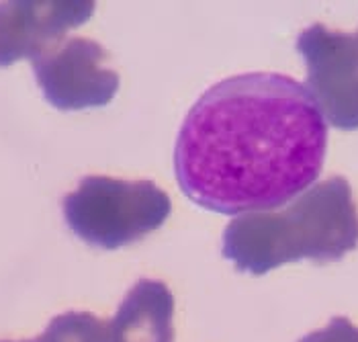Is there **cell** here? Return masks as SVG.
Listing matches in <instances>:
<instances>
[{"mask_svg": "<svg viewBox=\"0 0 358 342\" xmlns=\"http://www.w3.org/2000/svg\"><path fill=\"white\" fill-rule=\"evenodd\" d=\"M107 50L86 37L59 39L33 57L35 80L59 111L105 107L119 90V74L105 66Z\"/></svg>", "mask_w": 358, "mask_h": 342, "instance_id": "277c9868", "label": "cell"}, {"mask_svg": "<svg viewBox=\"0 0 358 342\" xmlns=\"http://www.w3.org/2000/svg\"><path fill=\"white\" fill-rule=\"evenodd\" d=\"M358 246V209L344 176L309 187L282 211L238 215L223 231V257L238 271L266 275L287 262H334Z\"/></svg>", "mask_w": 358, "mask_h": 342, "instance_id": "7a4b0ae2", "label": "cell"}, {"mask_svg": "<svg viewBox=\"0 0 358 342\" xmlns=\"http://www.w3.org/2000/svg\"><path fill=\"white\" fill-rule=\"evenodd\" d=\"M68 228L90 246L117 250L158 229L172 203L154 180L84 176L76 191L64 197Z\"/></svg>", "mask_w": 358, "mask_h": 342, "instance_id": "3957f363", "label": "cell"}, {"mask_svg": "<svg viewBox=\"0 0 358 342\" xmlns=\"http://www.w3.org/2000/svg\"><path fill=\"white\" fill-rule=\"evenodd\" d=\"M109 342H174V295L166 283L141 279L107 322Z\"/></svg>", "mask_w": 358, "mask_h": 342, "instance_id": "52a82bcc", "label": "cell"}, {"mask_svg": "<svg viewBox=\"0 0 358 342\" xmlns=\"http://www.w3.org/2000/svg\"><path fill=\"white\" fill-rule=\"evenodd\" d=\"M299 342H358V326L344 315H336L328 326L309 332Z\"/></svg>", "mask_w": 358, "mask_h": 342, "instance_id": "9c48e42d", "label": "cell"}, {"mask_svg": "<svg viewBox=\"0 0 358 342\" xmlns=\"http://www.w3.org/2000/svg\"><path fill=\"white\" fill-rule=\"evenodd\" d=\"M41 342H109L107 322L90 312H66L55 315L39 334Z\"/></svg>", "mask_w": 358, "mask_h": 342, "instance_id": "ba28073f", "label": "cell"}, {"mask_svg": "<svg viewBox=\"0 0 358 342\" xmlns=\"http://www.w3.org/2000/svg\"><path fill=\"white\" fill-rule=\"evenodd\" d=\"M357 37H358V33H357Z\"/></svg>", "mask_w": 358, "mask_h": 342, "instance_id": "8fae6325", "label": "cell"}, {"mask_svg": "<svg viewBox=\"0 0 358 342\" xmlns=\"http://www.w3.org/2000/svg\"><path fill=\"white\" fill-rule=\"evenodd\" d=\"M94 2L15 0L0 2V68L23 57H37L66 31L84 25Z\"/></svg>", "mask_w": 358, "mask_h": 342, "instance_id": "8992f818", "label": "cell"}, {"mask_svg": "<svg viewBox=\"0 0 358 342\" xmlns=\"http://www.w3.org/2000/svg\"><path fill=\"white\" fill-rule=\"evenodd\" d=\"M0 342H41V339L37 336V339H33V341H0Z\"/></svg>", "mask_w": 358, "mask_h": 342, "instance_id": "30bf717a", "label": "cell"}, {"mask_svg": "<svg viewBox=\"0 0 358 342\" xmlns=\"http://www.w3.org/2000/svg\"><path fill=\"white\" fill-rule=\"evenodd\" d=\"M297 52L307 64L305 88L326 123L358 129V37L322 23L301 31Z\"/></svg>", "mask_w": 358, "mask_h": 342, "instance_id": "5b68a950", "label": "cell"}, {"mask_svg": "<svg viewBox=\"0 0 358 342\" xmlns=\"http://www.w3.org/2000/svg\"><path fill=\"white\" fill-rule=\"evenodd\" d=\"M328 123L301 83L273 72L225 78L205 90L174 148L180 191L221 215L271 211L322 174Z\"/></svg>", "mask_w": 358, "mask_h": 342, "instance_id": "6da1fadb", "label": "cell"}]
</instances>
